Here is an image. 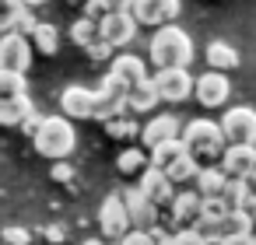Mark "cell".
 <instances>
[{
	"instance_id": "14",
	"label": "cell",
	"mask_w": 256,
	"mask_h": 245,
	"mask_svg": "<svg viewBox=\"0 0 256 245\" xmlns=\"http://www.w3.org/2000/svg\"><path fill=\"white\" fill-rule=\"evenodd\" d=\"M126 84H120L112 74H106L95 88V98H98V123L112 119V116H123L126 112Z\"/></svg>"
},
{
	"instance_id": "9",
	"label": "cell",
	"mask_w": 256,
	"mask_h": 245,
	"mask_svg": "<svg viewBox=\"0 0 256 245\" xmlns=\"http://www.w3.org/2000/svg\"><path fill=\"white\" fill-rule=\"evenodd\" d=\"M60 116H67V119H98V98H95V88L67 84V88L60 91Z\"/></svg>"
},
{
	"instance_id": "8",
	"label": "cell",
	"mask_w": 256,
	"mask_h": 245,
	"mask_svg": "<svg viewBox=\"0 0 256 245\" xmlns=\"http://www.w3.org/2000/svg\"><path fill=\"white\" fill-rule=\"evenodd\" d=\"M137 32H140V25L134 21L130 11L98 18V42H106L109 49H123V46H130V42L137 39Z\"/></svg>"
},
{
	"instance_id": "40",
	"label": "cell",
	"mask_w": 256,
	"mask_h": 245,
	"mask_svg": "<svg viewBox=\"0 0 256 245\" xmlns=\"http://www.w3.org/2000/svg\"><path fill=\"white\" fill-rule=\"evenodd\" d=\"M172 245H204V238H200V231H176Z\"/></svg>"
},
{
	"instance_id": "15",
	"label": "cell",
	"mask_w": 256,
	"mask_h": 245,
	"mask_svg": "<svg viewBox=\"0 0 256 245\" xmlns=\"http://www.w3.org/2000/svg\"><path fill=\"white\" fill-rule=\"evenodd\" d=\"M179 137H182V123H179V116H172V112L151 116V119L140 126V140H144L148 151L158 147V144H165V140H179Z\"/></svg>"
},
{
	"instance_id": "35",
	"label": "cell",
	"mask_w": 256,
	"mask_h": 245,
	"mask_svg": "<svg viewBox=\"0 0 256 245\" xmlns=\"http://www.w3.org/2000/svg\"><path fill=\"white\" fill-rule=\"evenodd\" d=\"M39 238L50 242V245H64V242H67V224H60V221L42 224V228H39Z\"/></svg>"
},
{
	"instance_id": "10",
	"label": "cell",
	"mask_w": 256,
	"mask_h": 245,
	"mask_svg": "<svg viewBox=\"0 0 256 245\" xmlns=\"http://www.w3.org/2000/svg\"><path fill=\"white\" fill-rule=\"evenodd\" d=\"M193 98H196L204 109H221V105L232 98V81H228V74L204 70V74L193 81Z\"/></svg>"
},
{
	"instance_id": "39",
	"label": "cell",
	"mask_w": 256,
	"mask_h": 245,
	"mask_svg": "<svg viewBox=\"0 0 256 245\" xmlns=\"http://www.w3.org/2000/svg\"><path fill=\"white\" fill-rule=\"evenodd\" d=\"M42 119H46V116H42V112H39V109H36V112H32V116H28V119H25V123H22V133H25V137H32V140H36V133H39V130H42Z\"/></svg>"
},
{
	"instance_id": "45",
	"label": "cell",
	"mask_w": 256,
	"mask_h": 245,
	"mask_svg": "<svg viewBox=\"0 0 256 245\" xmlns=\"http://www.w3.org/2000/svg\"><path fill=\"white\" fill-rule=\"evenodd\" d=\"M252 245H256V235H252Z\"/></svg>"
},
{
	"instance_id": "4",
	"label": "cell",
	"mask_w": 256,
	"mask_h": 245,
	"mask_svg": "<svg viewBox=\"0 0 256 245\" xmlns=\"http://www.w3.org/2000/svg\"><path fill=\"white\" fill-rule=\"evenodd\" d=\"M218 123H221V133H224L228 147H256V109L232 105Z\"/></svg>"
},
{
	"instance_id": "33",
	"label": "cell",
	"mask_w": 256,
	"mask_h": 245,
	"mask_svg": "<svg viewBox=\"0 0 256 245\" xmlns=\"http://www.w3.org/2000/svg\"><path fill=\"white\" fill-rule=\"evenodd\" d=\"M0 242H4V245H32L36 231L25 228V224H8L4 231H0Z\"/></svg>"
},
{
	"instance_id": "16",
	"label": "cell",
	"mask_w": 256,
	"mask_h": 245,
	"mask_svg": "<svg viewBox=\"0 0 256 245\" xmlns=\"http://www.w3.org/2000/svg\"><path fill=\"white\" fill-rule=\"evenodd\" d=\"M137 189L158 207V210H168L172 207V200H176V186L168 182V175L165 172H158V168H148L140 179H137Z\"/></svg>"
},
{
	"instance_id": "30",
	"label": "cell",
	"mask_w": 256,
	"mask_h": 245,
	"mask_svg": "<svg viewBox=\"0 0 256 245\" xmlns=\"http://www.w3.org/2000/svg\"><path fill=\"white\" fill-rule=\"evenodd\" d=\"M22 14H25V4H22V0H0V35L14 32L18 21H22Z\"/></svg>"
},
{
	"instance_id": "41",
	"label": "cell",
	"mask_w": 256,
	"mask_h": 245,
	"mask_svg": "<svg viewBox=\"0 0 256 245\" xmlns=\"http://www.w3.org/2000/svg\"><path fill=\"white\" fill-rule=\"evenodd\" d=\"M120 245H151V238H148V231H130Z\"/></svg>"
},
{
	"instance_id": "6",
	"label": "cell",
	"mask_w": 256,
	"mask_h": 245,
	"mask_svg": "<svg viewBox=\"0 0 256 245\" xmlns=\"http://www.w3.org/2000/svg\"><path fill=\"white\" fill-rule=\"evenodd\" d=\"M98 228H102V238L120 245L134 228H130V214H126V203H123V193H109L98 207Z\"/></svg>"
},
{
	"instance_id": "11",
	"label": "cell",
	"mask_w": 256,
	"mask_h": 245,
	"mask_svg": "<svg viewBox=\"0 0 256 245\" xmlns=\"http://www.w3.org/2000/svg\"><path fill=\"white\" fill-rule=\"evenodd\" d=\"M120 193H123V203H126V214H130V228H134V231H151V228L162 224V210H158L137 186H126V189H120Z\"/></svg>"
},
{
	"instance_id": "13",
	"label": "cell",
	"mask_w": 256,
	"mask_h": 245,
	"mask_svg": "<svg viewBox=\"0 0 256 245\" xmlns=\"http://www.w3.org/2000/svg\"><path fill=\"white\" fill-rule=\"evenodd\" d=\"M154 88H158V98L162 102H172V105H179V102H186L190 95H193V74L190 70H154Z\"/></svg>"
},
{
	"instance_id": "26",
	"label": "cell",
	"mask_w": 256,
	"mask_h": 245,
	"mask_svg": "<svg viewBox=\"0 0 256 245\" xmlns=\"http://www.w3.org/2000/svg\"><path fill=\"white\" fill-rule=\"evenodd\" d=\"M70 42L78 46V49H88V46H95L98 42V21H92V18H74V25H70Z\"/></svg>"
},
{
	"instance_id": "31",
	"label": "cell",
	"mask_w": 256,
	"mask_h": 245,
	"mask_svg": "<svg viewBox=\"0 0 256 245\" xmlns=\"http://www.w3.org/2000/svg\"><path fill=\"white\" fill-rule=\"evenodd\" d=\"M165 175H168V182H172V186H186V182H196V175H200V165H196V161L186 154V158H182V161H176V165H172Z\"/></svg>"
},
{
	"instance_id": "21",
	"label": "cell",
	"mask_w": 256,
	"mask_h": 245,
	"mask_svg": "<svg viewBox=\"0 0 256 245\" xmlns=\"http://www.w3.org/2000/svg\"><path fill=\"white\" fill-rule=\"evenodd\" d=\"M224 186H228V175L221 172V165H210V168H200L193 189L204 196V200H221L224 196Z\"/></svg>"
},
{
	"instance_id": "1",
	"label": "cell",
	"mask_w": 256,
	"mask_h": 245,
	"mask_svg": "<svg viewBox=\"0 0 256 245\" xmlns=\"http://www.w3.org/2000/svg\"><path fill=\"white\" fill-rule=\"evenodd\" d=\"M148 60L154 70H190L193 63V39L179 25H165L148 42Z\"/></svg>"
},
{
	"instance_id": "25",
	"label": "cell",
	"mask_w": 256,
	"mask_h": 245,
	"mask_svg": "<svg viewBox=\"0 0 256 245\" xmlns=\"http://www.w3.org/2000/svg\"><path fill=\"white\" fill-rule=\"evenodd\" d=\"M116 168H120V175H144L148 168H151V158H148V151H140V147H123L120 151V158H116Z\"/></svg>"
},
{
	"instance_id": "32",
	"label": "cell",
	"mask_w": 256,
	"mask_h": 245,
	"mask_svg": "<svg viewBox=\"0 0 256 245\" xmlns=\"http://www.w3.org/2000/svg\"><path fill=\"white\" fill-rule=\"evenodd\" d=\"M249 189H252V186H249V179H228V186H224V196H221V200L228 203V210H238V207H242V200L249 196Z\"/></svg>"
},
{
	"instance_id": "19",
	"label": "cell",
	"mask_w": 256,
	"mask_h": 245,
	"mask_svg": "<svg viewBox=\"0 0 256 245\" xmlns=\"http://www.w3.org/2000/svg\"><path fill=\"white\" fill-rule=\"evenodd\" d=\"M204 60H207V67H210V70H218V74H228V70H235V67H238V49H235L232 42H221V39H214V42L204 49Z\"/></svg>"
},
{
	"instance_id": "7",
	"label": "cell",
	"mask_w": 256,
	"mask_h": 245,
	"mask_svg": "<svg viewBox=\"0 0 256 245\" xmlns=\"http://www.w3.org/2000/svg\"><path fill=\"white\" fill-rule=\"evenodd\" d=\"M179 11H182V0H134V7H130L134 21L140 28H154V32L165 25H176Z\"/></svg>"
},
{
	"instance_id": "5",
	"label": "cell",
	"mask_w": 256,
	"mask_h": 245,
	"mask_svg": "<svg viewBox=\"0 0 256 245\" xmlns=\"http://www.w3.org/2000/svg\"><path fill=\"white\" fill-rule=\"evenodd\" d=\"M200 217H204V196L196 189H182V193H176L162 224L172 228V231H193L200 224Z\"/></svg>"
},
{
	"instance_id": "27",
	"label": "cell",
	"mask_w": 256,
	"mask_h": 245,
	"mask_svg": "<svg viewBox=\"0 0 256 245\" xmlns=\"http://www.w3.org/2000/svg\"><path fill=\"white\" fill-rule=\"evenodd\" d=\"M102 126H106V133H109L112 140H134V137H140V123H137L130 112L112 116V119H106Z\"/></svg>"
},
{
	"instance_id": "36",
	"label": "cell",
	"mask_w": 256,
	"mask_h": 245,
	"mask_svg": "<svg viewBox=\"0 0 256 245\" xmlns=\"http://www.w3.org/2000/svg\"><path fill=\"white\" fill-rule=\"evenodd\" d=\"M74 175H78V172H74V165H70V161H53V172H50V179H53V182L70 186V182H74Z\"/></svg>"
},
{
	"instance_id": "2",
	"label": "cell",
	"mask_w": 256,
	"mask_h": 245,
	"mask_svg": "<svg viewBox=\"0 0 256 245\" xmlns=\"http://www.w3.org/2000/svg\"><path fill=\"white\" fill-rule=\"evenodd\" d=\"M182 147H186V154L200 165V168H210V165H218L221 161V154H224V133H221V123H214V119H190L186 126H182Z\"/></svg>"
},
{
	"instance_id": "42",
	"label": "cell",
	"mask_w": 256,
	"mask_h": 245,
	"mask_svg": "<svg viewBox=\"0 0 256 245\" xmlns=\"http://www.w3.org/2000/svg\"><path fill=\"white\" fill-rule=\"evenodd\" d=\"M25 4V11H36V7H42V4H50V0H22Z\"/></svg>"
},
{
	"instance_id": "38",
	"label": "cell",
	"mask_w": 256,
	"mask_h": 245,
	"mask_svg": "<svg viewBox=\"0 0 256 245\" xmlns=\"http://www.w3.org/2000/svg\"><path fill=\"white\" fill-rule=\"evenodd\" d=\"M36 28H39V18H36V14H32V11H25V14H22V21H18V28H14V32H18V35H25V39H32V32H36Z\"/></svg>"
},
{
	"instance_id": "23",
	"label": "cell",
	"mask_w": 256,
	"mask_h": 245,
	"mask_svg": "<svg viewBox=\"0 0 256 245\" xmlns=\"http://www.w3.org/2000/svg\"><path fill=\"white\" fill-rule=\"evenodd\" d=\"M32 112H36V102L28 95L11 98V102H0V126H22Z\"/></svg>"
},
{
	"instance_id": "44",
	"label": "cell",
	"mask_w": 256,
	"mask_h": 245,
	"mask_svg": "<svg viewBox=\"0 0 256 245\" xmlns=\"http://www.w3.org/2000/svg\"><path fill=\"white\" fill-rule=\"evenodd\" d=\"M249 182L256 186V161H252V172H249Z\"/></svg>"
},
{
	"instance_id": "3",
	"label": "cell",
	"mask_w": 256,
	"mask_h": 245,
	"mask_svg": "<svg viewBox=\"0 0 256 245\" xmlns=\"http://www.w3.org/2000/svg\"><path fill=\"white\" fill-rule=\"evenodd\" d=\"M36 151L50 161H67L74 151H78V130L67 116H46L42 119V130L36 133Z\"/></svg>"
},
{
	"instance_id": "24",
	"label": "cell",
	"mask_w": 256,
	"mask_h": 245,
	"mask_svg": "<svg viewBox=\"0 0 256 245\" xmlns=\"http://www.w3.org/2000/svg\"><path fill=\"white\" fill-rule=\"evenodd\" d=\"M32 49L36 53H42V56H56V49H60V28L53 25V21H39V28L32 32Z\"/></svg>"
},
{
	"instance_id": "29",
	"label": "cell",
	"mask_w": 256,
	"mask_h": 245,
	"mask_svg": "<svg viewBox=\"0 0 256 245\" xmlns=\"http://www.w3.org/2000/svg\"><path fill=\"white\" fill-rule=\"evenodd\" d=\"M22 95H28V77L0 70V102H11V98H22Z\"/></svg>"
},
{
	"instance_id": "12",
	"label": "cell",
	"mask_w": 256,
	"mask_h": 245,
	"mask_svg": "<svg viewBox=\"0 0 256 245\" xmlns=\"http://www.w3.org/2000/svg\"><path fill=\"white\" fill-rule=\"evenodd\" d=\"M32 42L18 32L0 35V70H11V74H28L32 67Z\"/></svg>"
},
{
	"instance_id": "18",
	"label": "cell",
	"mask_w": 256,
	"mask_h": 245,
	"mask_svg": "<svg viewBox=\"0 0 256 245\" xmlns=\"http://www.w3.org/2000/svg\"><path fill=\"white\" fill-rule=\"evenodd\" d=\"M252 161H256V147H224L218 165H221V172L228 179H249Z\"/></svg>"
},
{
	"instance_id": "34",
	"label": "cell",
	"mask_w": 256,
	"mask_h": 245,
	"mask_svg": "<svg viewBox=\"0 0 256 245\" xmlns=\"http://www.w3.org/2000/svg\"><path fill=\"white\" fill-rule=\"evenodd\" d=\"M228 214H232V210H228L224 200H204V217H200V221H207V224H224Z\"/></svg>"
},
{
	"instance_id": "28",
	"label": "cell",
	"mask_w": 256,
	"mask_h": 245,
	"mask_svg": "<svg viewBox=\"0 0 256 245\" xmlns=\"http://www.w3.org/2000/svg\"><path fill=\"white\" fill-rule=\"evenodd\" d=\"M130 7H134V0H88V4H84V18L98 21L106 14H123Z\"/></svg>"
},
{
	"instance_id": "22",
	"label": "cell",
	"mask_w": 256,
	"mask_h": 245,
	"mask_svg": "<svg viewBox=\"0 0 256 245\" xmlns=\"http://www.w3.org/2000/svg\"><path fill=\"white\" fill-rule=\"evenodd\" d=\"M148 158H151V168L168 172L176 161H182V158H186V147H182V140H165V144L151 147V151H148Z\"/></svg>"
},
{
	"instance_id": "37",
	"label": "cell",
	"mask_w": 256,
	"mask_h": 245,
	"mask_svg": "<svg viewBox=\"0 0 256 245\" xmlns=\"http://www.w3.org/2000/svg\"><path fill=\"white\" fill-rule=\"evenodd\" d=\"M84 53H88L95 63H112V56H116V49H109L106 42H95V46H88Z\"/></svg>"
},
{
	"instance_id": "20",
	"label": "cell",
	"mask_w": 256,
	"mask_h": 245,
	"mask_svg": "<svg viewBox=\"0 0 256 245\" xmlns=\"http://www.w3.org/2000/svg\"><path fill=\"white\" fill-rule=\"evenodd\" d=\"M162 98H158V88H154V81L148 77L144 84H137V88H130L126 91V112L130 116H144V112H154V105H158Z\"/></svg>"
},
{
	"instance_id": "17",
	"label": "cell",
	"mask_w": 256,
	"mask_h": 245,
	"mask_svg": "<svg viewBox=\"0 0 256 245\" xmlns=\"http://www.w3.org/2000/svg\"><path fill=\"white\" fill-rule=\"evenodd\" d=\"M109 74H112L120 84L137 88V84H144V81H148V63H144L137 53H116V56H112V63H109Z\"/></svg>"
},
{
	"instance_id": "43",
	"label": "cell",
	"mask_w": 256,
	"mask_h": 245,
	"mask_svg": "<svg viewBox=\"0 0 256 245\" xmlns=\"http://www.w3.org/2000/svg\"><path fill=\"white\" fill-rule=\"evenodd\" d=\"M81 245H106V238H84Z\"/></svg>"
}]
</instances>
